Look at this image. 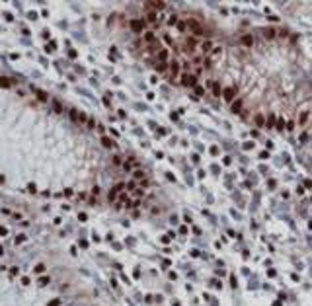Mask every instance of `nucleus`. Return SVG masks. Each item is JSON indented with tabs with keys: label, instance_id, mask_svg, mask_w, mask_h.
<instances>
[{
	"label": "nucleus",
	"instance_id": "1",
	"mask_svg": "<svg viewBox=\"0 0 312 306\" xmlns=\"http://www.w3.org/2000/svg\"><path fill=\"white\" fill-rule=\"evenodd\" d=\"M145 27H146L145 20H133V22H131V29L137 31V33H143V31H145Z\"/></svg>",
	"mask_w": 312,
	"mask_h": 306
},
{
	"label": "nucleus",
	"instance_id": "2",
	"mask_svg": "<svg viewBox=\"0 0 312 306\" xmlns=\"http://www.w3.org/2000/svg\"><path fill=\"white\" fill-rule=\"evenodd\" d=\"M145 8H148V12L164 10V8H166V4H164V2H145Z\"/></svg>",
	"mask_w": 312,
	"mask_h": 306
},
{
	"label": "nucleus",
	"instance_id": "3",
	"mask_svg": "<svg viewBox=\"0 0 312 306\" xmlns=\"http://www.w3.org/2000/svg\"><path fill=\"white\" fill-rule=\"evenodd\" d=\"M223 96H224V99H226V101H234V96H236V88H234V86L226 88V90L223 92Z\"/></svg>",
	"mask_w": 312,
	"mask_h": 306
},
{
	"label": "nucleus",
	"instance_id": "4",
	"mask_svg": "<svg viewBox=\"0 0 312 306\" xmlns=\"http://www.w3.org/2000/svg\"><path fill=\"white\" fill-rule=\"evenodd\" d=\"M181 84H183L185 88L195 86V78L191 76V74H183V76H181Z\"/></svg>",
	"mask_w": 312,
	"mask_h": 306
},
{
	"label": "nucleus",
	"instance_id": "5",
	"mask_svg": "<svg viewBox=\"0 0 312 306\" xmlns=\"http://www.w3.org/2000/svg\"><path fill=\"white\" fill-rule=\"evenodd\" d=\"M211 90H213V96H215V98H221V96H223V88H221L219 82H213Z\"/></svg>",
	"mask_w": 312,
	"mask_h": 306
},
{
	"label": "nucleus",
	"instance_id": "6",
	"mask_svg": "<svg viewBox=\"0 0 312 306\" xmlns=\"http://www.w3.org/2000/svg\"><path fill=\"white\" fill-rule=\"evenodd\" d=\"M240 43L244 45V47H252V45H254V37H252V35H242Z\"/></svg>",
	"mask_w": 312,
	"mask_h": 306
},
{
	"label": "nucleus",
	"instance_id": "7",
	"mask_svg": "<svg viewBox=\"0 0 312 306\" xmlns=\"http://www.w3.org/2000/svg\"><path fill=\"white\" fill-rule=\"evenodd\" d=\"M195 47H197V39H195V37H189V39L185 41V49H187V51H193Z\"/></svg>",
	"mask_w": 312,
	"mask_h": 306
},
{
	"label": "nucleus",
	"instance_id": "8",
	"mask_svg": "<svg viewBox=\"0 0 312 306\" xmlns=\"http://www.w3.org/2000/svg\"><path fill=\"white\" fill-rule=\"evenodd\" d=\"M145 43H146V45H154V43H156L154 33H150V31H146V33H145Z\"/></svg>",
	"mask_w": 312,
	"mask_h": 306
},
{
	"label": "nucleus",
	"instance_id": "9",
	"mask_svg": "<svg viewBox=\"0 0 312 306\" xmlns=\"http://www.w3.org/2000/svg\"><path fill=\"white\" fill-rule=\"evenodd\" d=\"M156 59H158L160 63H164V61L168 59V51H166V49H160V51L156 53Z\"/></svg>",
	"mask_w": 312,
	"mask_h": 306
},
{
	"label": "nucleus",
	"instance_id": "10",
	"mask_svg": "<svg viewBox=\"0 0 312 306\" xmlns=\"http://www.w3.org/2000/svg\"><path fill=\"white\" fill-rule=\"evenodd\" d=\"M170 70H172V76L176 78L179 74V63H176V61H174V63H172V66H170Z\"/></svg>",
	"mask_w": 312,
	"mask_h": 306
},
{
	"label": "nucleus",
	"instance_id": "11",
	"mask_svg": "<svg viewBox=\"0 0 312 306\" xmlns=\"http://www.w3.org/2000/svg\"><path fill=\"white\" fill-rule=\"evenodd\" d=\"M240 109H242V99L238 98V99H234V103H232V111H234V113H238Z\"/></svg>",
	"mask_w": 312,
	"mask_h": 306
},
{
	"label": "nucleus",
	"instance_id": "12",
	"mask_svg": "<svg viewBox=\"0 0 312 306\" xmlns=\"http://www.w3.org/2000/svg\"><path fill=\"white\" fill-rule=\"evenodd\" d=\"M133 177H135V179H139V181H146L145 174H143L141 170H137V172H133Z\"/></svg>",
	"mask_w": 312,
	"mask_h": 306
},
{
	"label": "nucleus",
	"instance_id": "13",
	"mask_svg": "<svg viewBox=\"0 0 312 306\" xmlns=\"http://www.w3.org/2000/svg\"><path fill=\"white\" fill-rule=\"evenodd\" d=\"M263 35H265V39H273L275 37V29H263Z\"/></svg>",
	"mask_w": 312,
	"mask_h": 306
},
{
	"label": "nucleus",
	"instance_id": "14",
	"mask_svg": "<svg viewBox=\"0 0 312 306\" xmlns=\"http://www.w3.org/2000/svg\"><path fill=\"white\" fill-rule=\"evenodd\" d=\"M211 41H209V39H205V41H203V43H201V49H203V51H205V53H207V51H211Z\"/></svg>",
	"mask_w": 312,
	"mask_h": 306
},
{
	"label": "nucleus",
	"instance_id": "15",
	"mask_svg": "<svg viewBox=\"0 0 312 306\" xmlns=\"http://www.w3.org/2000/svg\"><path fill=\"white\" fill-rule=\"evenodd\" d=\"M101 144L105 146V148H113V142L107 139V137H101Z\"/></svg>",
	"mask_w": 312,
	"mask_h": 306
},
{
	"label": "nucleus",
	"instance_id": "16",
	"mask_svg": "<svg viewBox=\"0 0 312 306\" xmlns=\"http://www.w3.org/2000/svg\"><path fill=\"white\" fill-rule=\"evenodd\" d=\"M156 70H158V72H166V63H160V61H158V63H156Z\"/></svg>",
	"mask_w": 312,
	"mask_h": 306
},
{
	"label": "nucleus",
	"instance_id": "17",
	"mask_svg": "<svg viewBox=\"0 0 312 306\" xmlns=\"http://www.w3.org/2000/svg\"><path fill=\"white\" fill-rule=\"evenodd\" d=\"M146 20L154 23V22H156V14H154V12H148V14H146Z\"/></svg>",
	"mask_w": 312,
	"mask_h": 306
},
{
	"label": "nucleus",
	"instance_id": "18",
	"mask_svg": "<svg viewBox=\"0 0 312 306\" xmlns=\"http://www.w3.org/2000/svg\"><path fill=\"white\" fill-rule=\"evenodd\" d=\"M306 119H308V113H302L301 117H299V123H301V125H304V123H306Z\"/></svg>",
	"mask_w": 312,
	"mask_h": 306
},
{
	"label": "nucleus",
	"instance_id": "19",
	"mask_svg": "<svg viewBox=\"0 0 312 306\" xmlns=\"http://www.w3.org/2000/svg\"><path fill=\"white\" fill-rule=\"evenodd\" d=\"M273 123H275V115H269V119H267L265 125H267V127H273Z\"/></svg>",
	"mask_w": 312,
	"mask_h": 306
},
{
	"label": "nucleus",
	"instance_id": "20",
	"mask_svg": "<svg viewBox=\"0 0 312 306\" xmlns=\"http://www.w3.org/2000/svg\"><path fill=\"white\" fill-rule=\"evenodd\" d=\"M178 27L181 29V31H185V29H187V23H185V22H179V23H178Z\"/></svg>",
	"mask_w": 312,
	"mask_h": 306
},
{
	"label": "nucleus",
	"instance_id": "21",
	"mask_svg": "<svg viewBox=\"0 0 312 306\" xmlns=\"http://www.w3.org/2000/svg\"><path fill=\"white\" fill-rule=\"evenodd\" d=\"M256 123L257 125H263V115H256Z\"/></svg>",
	"mask_w": 312,
	"mask_h": 306
},
{
	"label": "nucleus",
	"instance_id": "22",
	"mask_svg": "<svg viewBox=\"0 0 312 306\" xmlns=\"http://www.w3.org/2000/svg\"><path fill=\"white\" fill-rule=\"evenodd\" d=\"M176 23H179L178 18H176V16H172V18H170V25H176Z\"/></svg>",
	"mask_w": 312,
	"mask_h": 306
},
{
	"label": "nucleus",
	"instance_id": "23",
	"mask_svg": "<svg viewBox=\"0 0 312 306\" xmlns=\"http://www.w3.org/2000/svg\"><path fill=\"white\" fill-rule=\"evenodd\" d=\"M113 164L119 166V164H121V158H119V156H113Z\"/></svg>",
	"mask_w": 312,
	"mask_h": 306
},
{
	"label": "nucleus",
	"instance_id": "24",
	"mask_svg": "<svg viewBox=\"0 0 312 306\" xmlns=\"http://www.w3.org/2000/svg\"><path fill=\"white\" fill-rule=\"evenodd\" d=\"M115 197H117V191H111L109 193V201H115Z\"/></svg>",
	"mask_w": 312,
	"mask_h": 306
},
{
	"label": "nucleus",
	"instance_id": "25",
	"mask_svg": "<svg viewBox=\"0 0 312 306\" xmlns=\"http://www.w3.org/2000/svg\"><path fill=\"white\" fill-rule=\"evenodd\" d=\"M135 197H143V191L141 189H135Z\"/></svg>",
	"mask_w": 312,
	"mask_h": 306
}]
</instances>
